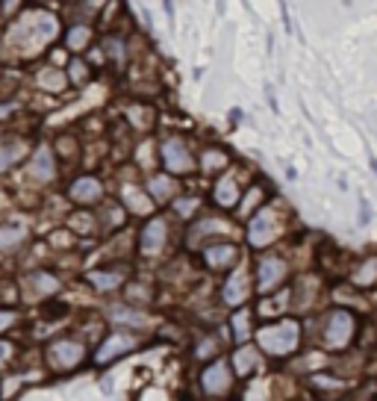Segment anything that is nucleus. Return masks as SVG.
<instances>
[{"label":"nucleus","instance_id":"nucleus-1","mask_svg":"<svg viewBox=\"0 0 377 401\" xmlns=\"http://www.w3.org/2000/svg\"><path fill=\"white\" fill-rule=\"evenodd\" d=\"M260 345L274 357L289 354V351H295V345H297V325L295 321H280V325L263 328L260 330Z\"/></svg>","mask_w":377,"mask_h":401},{"label":"nucleus","instance_id":"nucleus-2","mask_svg":"<svg viewBox=\"0 0 377 401\" xmlns=\"http://www.w3.org/2000/svg\"><path fill=\"white\" fill-rule=\"evenodd\" d=\"M354 334V316L345 310H336L330 319H327V328H324V342L330 348H345L348 339Z\"/></svg>","mask_w":377,"mask_h":401},{"label":"nucleus","instance_id":"nucleus-3","mask_svg":"<svg viewBox=\"0 0 377 401\" xmlns=\"http://www.w3.org/2000/svg\"><path fill=\"white\" fill-rule=\"evenodd\" d=\"M230 384H233V372H230V366H227L224 360L212 363V366L201 375V387H204V393H210V396L227 393V389H230Z\"/></svg>","mask_w":377,"mask_h":401},{"label":"nucleus","instance_id":"nucleus-4","mask_svg":"<svg viewBox=\"0 0 377 401\" xmlns=\"http://www.w3.org/2000/svg\"><path fill=\"white\" fill-rule=\"evenodd\" d=\"M83 360V345L74 339H62L51 348V366L53 369H71Z\"/></svg>","mask_w":377,"mask_h":401},{"label":"nucleus","instance_id":"nucleus-5","mask_svg":"<svg viewBox=\"0 0 377 401\" xmlns=\"http://www.w3.org/2000/svg\"><path fill=\"white\" fill-rule=\"evenodd\" d=\"M162 154H165V165L171 171H188V169H192V156H188L183 142H177V139L165 142V151Z\"/></svg>","mask_w":377,"mask_h":401},{"label":"nucleus","instance_id":"nucleus-6","mask_svg":"<svg viewBox=\"0 0 377 401\" xmlns=\"http://www.w3.org/2000/svg\"><path fill=\"white\" fill-rule=\"evenodd\" d=\"M136 345V339L133 337H127V334H115V337H109L104 342V348L97 351V363H109V360H115L118 354H124L127 348H133Z\"/></svg>","mask_w":377,"mask_h":401},{"label":"nucleus","instance_id":"nucleus-7","mask_svg":"<svg viewBox=\"0 0 377 401\" xmlns=\"http://www.w3.org/2000/svg\"><path fill=\"white\" fill-rule=\"evenodd\" d=\"M283 275H286V266H283V260H263L260 263V287L263 289H271V287H277V283L283 280Z\"/></svg>","mask_w":377,"mask_h":401},{"label":"nucleus","instance_id":"nucleus-8","mask_svg":"<svg viewBox=\"0 0 377 401\" xmlns=\"http://www.w3.org/2000/svg\"><path fill=\"white\" fill-rule=\"evenodd\" d=\"M271 216L269 212H260L254 221H251V230H247V239H251V245H265V242L271 239Z\"/></svg>","mask_w":377,"mask_h":401},{"label":"nucleus","instance_id":"nucleus-9","mask_svg":"<svg viewBox=\"0 0 377 401\" xmlns=\"http://www.w3.org/2000/svg\"><path fill=\"white\" fill-rule=\"evenodd\" d=\"M247 298V278L242 271H236V275L224 283V301L227 304H242Z\"/></svg>","mask_w":377,"mask_h":401},{"label":"nucleus","instance_id":"nucleus-10","mask_svg":"<svg viewBox=\"0 0 377 401\" xmlns=\"http://www.w3.org/2000/svg\"><path fill=\"white\" fill-rule=\"evenodd\" d=\"M162 239H165V221L162 219H154L151 224L145 228V239H142V248L151 254V251H160L162 245Z\"/></svg>","mask_w":377,"mask_h":401},{"label":"nucleus","instance_id":"nucleus-11","mask_svg":"<svg viewBox=\"0 0 377 401\" xmlns=\"http://www.w3.org/2000/svg\"><path fill=\"white\" fill-rule=\"evenodd\" d=\"M71 195L77 201H95L97 195H101V183H97L95 178H83L71 186Z\"/></svg>","mask_w":377,"mask_h":401},{"label":"nucleus","instance_id":"nucleus-12","mask_svg":"<svg viewBox=\"0 0 377 401\" xmlns=\"http://www.w3.org/2000/svg\"><path fill=\"white\" fill-rule=\"evenodd\" d=\"M233 260H236V251L230 245H215L206 251V263H210V266H230Z\"/></svg>","mask_w":377,"mask_h":401},{"label":"nucleus","instance_id":"nucleus-13","mask_svg":"<svg viewBox=\"0 0 377 401\" xmlns=\"http://www.w3.org/2000/svg\"><path fill=\"white\" fill-rule=\"evenodd\" d=\"M215 201L224 204V207H233V204H236V186H233V180H221L215 186Z\"/></svg>","mask_w":377,"mask_h":401},{"label":"nucleus","instance_id":"nucleus-14","mask_svg":"<svg viewBox=\"0 0 377 401\" xmlns=\"http://www.w3.org/2000/svg\"><path fill=\"white\" fill-rule=\"evenodd\" d=\"M33 171H36V178H42V180H47L53 174V162H51V154H47L45 148L38 151V156H36V162H33Z\"/></svg>","mask_w":377,"mask_h":401},{"label":"nucleus","instance_id":"nucleus-15","mask_svg":"<svg viewBox=\"0 0 377 401\" xmlns=\"http://www.w3.org/2000/svg\"><path fill=\"white\" fill-rule=\"evenodd\" d=\"M254 366H256V357H254V351L242 348L239 354H236V369H239V375H247V369H254Z\"/></svg>","mask_w":377,"mask_h":401},{"label":"nucleus","instance_id":"nucleus-16","mask_svg":"<svg viewBox=\"0 0 377 401\" xmlns=\"http://www.w3.org/2000/svg\"><path fill=\"white\" fill-rule=\"evenodd\" d=\"M24 233L18 228H0V248H9V245H18Z\"/></svg>","mask_w":377,"mask_h":401},{"label":"nucleus","instance_id":"nucleus-17","mask_svg":"<svg viewBox=\"0 0 377 401\" xmlns=\"http://www.w3.org/2000/svg\"><path fill=\"white\" fill-rule=\"evenodd\" d=\"M88 280H92L97 289H112V287H118V275H104V271H95V275H88Z\"/></svg>","mask_w":377,"mask_h":401},{"label":"nucleus","instance_id":"nucleus-18","mask_svg":"<svg viewBox=\"0 0 377 401\" xmlns=\"http://www.w3.org/2000/svg\"><path fill=\"white\" fill-rule=\"evenodd\" d=\"M247 328H251V316L242 310V313H236V319H233V330H236V339H245L247 337Z\"/></svg>","mask_w":377,"mask_h":401},{"label":"nucleus","instance_id":"nucleus-19","mask_svg":"<svg viewBox=\"0 0 377 401\" xmlns=\"http://www.w3.org/2000/svg\"><path fill=\"white\" fill-rule=\"evenodd\" d=\"M374 271H377V263L372 260L369 266L360 269V275H356V283H365V287H369V283H374Z\"/></svg>","mask_w":377,"mask_h":401},{"label":"nucleus","instance_id":"nucleus-20","mask_svg":"<svg viewBox=\"0 0 377 401\" xmlns=\"http://www.w3.org/2000/svg\"><path fill=\"white\" fill-rule=\"evenodd\" d=\"M195 207H197V198H180V201L174 204V210L180 212V216H192Z\"/></svg>","mask_w":377,"mask_h":401},{"label":"nucleus","instance_id":"nucleus-21","mask_svg":"<svg viewBox=\"0 0 377 401\" xmlns=\"http://www.w3.org/2000/svg\"><path fill=\"white\" fill-rule=\"evenodd\" d=\"M168 189H171V183H168L165 178H156V180L151 183V192H154V198H165V195H168Z\"/></svg>","mask_w":377,"mask_h":401},{"label":"nucleus","instance_id":"nucleus-22","mask_svg":"<svg viewBox=\"0 0 377 401\" xmlns=\"http://www.w3.org/2000/svg\"><path fill=\"white\" fill-rule=\"evenodd\" d=\"M33 283H38V289H42V292H51V289L59 287V283L51 275H33Z\"/></svg>","mask_w":377,"mask_h":401},{"label":"nucleus","instance_id":"nucleus-23","mask_svg":"<svg viewBox=\"0 0 377 401\" xmlns=\"http://www.w3.org/2000/svg\"><path fill=\"white\" fill-rule=\"evenodd\" d=\"M12 321H15V313H12V310H0V330L9 328Z\"/></svg>","mask_w":377,"mask_h":401},{"label":"nucleus","instance_id":"nucleus-24","mask_svg":"<svg viewBox=\"0 0 377 401\" xmlns=\"http://www.w3.org/2000/svg\"><path fill=\"white\" fill-rule=\"evenodd\" d=\"M127 201H133V204H136V210H147V201L138 198V195H136L133 189H127Z\"/></svg>","mask_w":377,"mask_h":401},{"label":"nucleus","instance_id":"nucleus-25","mask_svg":"<svg viewBox=\"0 0 377 401\" xmlns=\"http://www.w3.org/2000/svg\"><path fill=\"white\" fill-rule=\"evenodd\" d=\"M215 165H224L221 154H206V169H215Z\"/></svg>","mask_w":377,"mask_h":401},{"label":"nucleus","instance_id":"nucleus-26","mask_svg":"<svg viewBox=\"0 0 377 401\" xmlns=\"http://www.w3.org/2000/svg\"><path fill=\"white\" fill-rule=\"evenodd\" d=\"M86 38H88L86 30H74V33H71V45H80V42H86Z\"/></svg>","mask_w":377,"mask_h":401},{"label":"nucleus","instance_id":"nucleus-27","mask_svg":"<svg viewBox=\"0 0 377 401\" xmlns=\"http://www.w3.org/2000/svg\"><path fill=\"white\" fill-rule=\"evenodd\" d=\"M9 354H12V345H9V342H0V363H3Z\"/></svg>","mask_w":377,"mask_h":401},{"label":"nucleus","instance_id":"nucleus-28","mask_svg":"<svg viewBox=\"0 0 377 401\" xmlns=\"http://www.w3.org/2000/svg\"><path fill=\"white\" fill-rule=\"evenodd\" d=\"M210 351H212V339H206L204 345L197 348V357H206V354H210Z\"/></svg>","mask_w":377,"mask_h":401}]
</instances>
